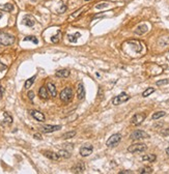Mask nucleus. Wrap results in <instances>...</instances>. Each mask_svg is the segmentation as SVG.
I'll use <instances>...</instances> for the list:
<instances>
[{"label": "nucleus", "mask_w": 169, "mask_h": 174, "mask_svg": "<svg viewBox=\"0 0 169 174\" xmlns=\"http://www.w3.org/2000/svg\"><path fill=\"white\" fill-rule=\"evenodd\" d=\"M15 43V37L0 30V46H12Z\"/></svg>", "instance_id": "obj_1"}, {"label": "nucleus", "mask_w": 169, "mask_h": 174, "mask_svg": "<svg viewBox=\"0 0 169 174\" xmlns=\"http://www.w3.org/2000/svg\"><path fill=\"white\" fill-rule=\"evenodd\" d=\"M73 96H74L73 89L70 88V87H65L59 94L60 100H61L63 103H70V102L73 100Z\"/></svg>", "instance_id": "obj_2"}, {"label": "nucleus", "mask_w": 169, "mask_h": 174, "mask_svg": "<svg viewBox=\"0 0 169 174\" xmlns=\"http://www.w3.org/2000/svg\"><path fill=\"white\" fill-rule=\"evenodd\" d=\"M147 149V146L144 143H135L132 144L128 147V151L131 153H138V152H143Z\"/></svg>", "instance_id": "obj_3"}, {"label": "nucleus", "mask_w": 169, "mask_h": 174, "mask_svg": "<svg viewBox=\"0 0 169 174\" xmlns=\"http://www.w3.org/2000/svg\"><path fill=\"white\" fill-rule=\"evenodd\" d=\"M120 141H121V135L120 134H113L107 140L106 146H108V147H115V146H117L119 144Z\"/></svg>", "instance_id": "obj_4"}, {"label": "nucleus", "mask_w": 169, "mask_h": 174, "mask_svg": "<svg viewBox=\"0 0 169 174\" xmlns=\"http://www.w3.org/2000/svg\"><path fill=\"white\" fill-rule=\"evenodd\" d=\"M130 97L131 96L128 93H126V92H121V93L118 94V95H116L114 99L112 100V104L114 105V106H118V105L122 104V103L128 102L129 100H130Z\"/></svg>", "instance_id": "obj_5"}, {"label": "nucleus", "mask_w": 169, "mask_h": 174, "mask_svg": "<svg viewBox=\"0 0 169 174\" xmlns=\"http://www.w3.org/2000/svg\"><path fill=\"white\" fill-rule=\"evenodd\" d=\"M147 138H149V135L146 132L141 130L133 132L130 136V139H132V140H141V139H147Z\"/></svg>", "instance_id": "obj_6"}, {"label": "nucleus", "mask_w": 169, "mask_h": 174, "mask_svg": "<svg viewBox=\"0 0 169 174\" xmlns=\"http://www.w3.org/2000/svg\"><path fill=\"white\" fill-rule=\"evenodd\" d=\"M145 118H146L145 114H143V113H136V114L132 117L131 123H132L133 125H139L144 121Z\"/></svg>", "instance_id": "obj_7"}, {"label": "nucleus", "mask_w": 169, "mask_h": 174, "mask_svg": "<svg viewBox=\"0 0 169 174\" xmlns=\"http://www.w3.org/2000/svg\"><path fill=\"white\" fill-rule=\"evenodd\" d=\"M29 113H30V115H31L32 117H33L34 119H37V121H45L46 120V117H45V115L43 114L42 112L37 111V110H30L29 111Z\"/></svg>", "instance_id": "obj_8"}, {"label": "nucleus", "mask_w": 169, "mask_h": 174, "mask_svg": "<svg viewBox=\"0 0 169 174\" xmlns=\"http://www.w3.org/2000/svg\"><path fill=\"white\" fill-rule=\"evenodd\" d=\"M61 129L60 125H43L41 127V131L44 133H52L55 132V131H58Z\"/></svg>", "instance_id": "obj_9"}, {"label": "nucleus", "mask_w": 169, "mask_h": 174, "mask_svg": "<svg viewBox=\"0 0 169 174\" xmlns=\"http://www.w3.org/2000/svg\"><path fill=\"white\" fill-rule=\"evenodd\" d=\"M92 150H94V147L91 145L82 146V147L80 148V154L82 156H88L92 153Z\"/></svg>", "instance_id": "obj_10"}, {"label": "nucleus", "mask_w": 169, "mask_h": 174, "mask_svg": "<svg viewBox=\"0 0 169 174\" xmlns=\"http://www.w3.org/2000/svg\"><path fill=\"white\" fill-rule=\"evenodd\" d=\"M127 44L130 45L136 53L141 52V50H142V45H141L140 42H138V41H129V42H127Z\"/></svg>", "instance_id": "obj_11"}, {"label": "nucleus", "mask_w": 169, "mask_h": 174, "mask_svg": "<svg viewBox=\"0 0 169 174\" xmlns=\"http://www.w3.org/2000/svg\"><path fill=\"white\" fill-rule=\"evenodd\" d=\"M148 31V27L145 24H141L138 27H136L135 30H134V33L137 34V35H143Z\"/></svg>", "instance_id": "obj_12"}, {"label": "nucleus", "mask_w": 169, "mask_h": 174, "mask_svg": "<svg viewBox=\"0 0 169 174\" xmlns=\"http://www.w3.org/2000/svg\"><path fill=\"white\" fill-rule=\"evenodd\" d=\"M85 171V165L84 163L80 162V163H77L75 166L72 168V172L73 173H83Z\"/></svg>", "instance_id": "obj_13"}, {"label": "nucleus", "mask_w": 169, "mask_h": 174, "mask_svg": "<svg viewBox=\"0 0 169 174\" xmlns=\"http://www.w3.org/2000/svg\"><path fill=\"white\" fill-rule=\"evenodd\" d=\"M77 97L80 101L84 100V97H85V88H84V85L82 83H79L78 88H77Z\"/></svg>", "instance_id": "obj_14"}, {"label": "nucleus", "mask_w": 169, "mask_h": 174, "mask_svg": "<svg viewBox=\"0 0 169 174\" xmlns=\"http://www.w3.org/2000/svg\"><path fill=\"white\" fill-rule=\"evenodd\" d=\"M39 96L42 100H48L49 99V91H48L47 87L45 86H42L39 90Z\"/></svg>", "instance_id": "obj_15"}, {"label": "nucleus", "mask_w": 169, "mask_h": 174, "mask_svg": "<svg viewBox=\"0 0 169 174\" xmlns=\"http://www.w3.org/2000/svg\"><path fill=\"white\" fill-rule=\"evenodd\" d=\"M22 23L28 27H32L35 24V20L30 16H25L23 18V20H22Z\"/></svg>", "instance_id": "obj_16"}, {"label": "nucleus", "mask_w": 169, "mask_h": 174, "mask_svg": "<svg viewBox=\"0 0 169 174\" xmlns=\"http://www.w3.org/2000/svg\"><path fill=\"white\" fill-rule=\"evenodd\" d=\"M44 156H46V158H50V160H53V161H58V160H60V156H58V153H55L53 152V151H44Z\"/></svg>", "instance_id": "obj_17"}, {"label": "nucleus", "mask_w": 169, "mask_h": 174, "mask_svg": "<svg viewBox=\"0 0 169 174\" xmlns=\"http://www.w3.org/2000/svg\"><path fill=\"white\" fill-rule=\"evenodd\" d=\"M56 77L58 78H68L69 76H70V70H59L56 72Z\"/></svg>", "instance_id": "obj_18"}, {"label": "nucleus", "mask_w": 169, "mask_h": 174, "mask_svg": "<svg viewBox=\"0 0 169 174\" xmlns=\"http://www.w3.org/2000/svg\"><path fill=\"white\" fill-rule=\"evenodd\" d=\"M47 88H48V91H49V93L51 94L53 97H54V96H56V94H57V91H56V87H55L54 84L51 83V82H49V83L47 84Z\"/></svg>", "instance_id": "obj_19"}, {"label": "nucleus", "mask_w": 169, "mask_h": 174, "mask_svg": "<svg viewBox=\"0 0 169 174\" xmlns=\"http://www.w3.org/2000/svg\"><path fill=\"white\" fill-rule=\"evenodd\" d=\"M142 161L144 162H149V163H153V162H155L157 160V156L156 154H153V153H151V154H144V156H142Z\"/></svg>", "instance_id": "obj_20"}, {"label": "nucleus", "mask_w": 169, "mask_h": 174, "mask_svg": "<svg viewBox=\"0 0 169 174\" xmlns=\"http://www.w3.org/2000/svg\"><path fill=\"white\" fill-rule=\"evenodd\" d=\"M14 9V5L12 3H6V4H0V11L6 12V13H11Z\"/></svg>", "instance_id": "obj_21"}, {"label": "nucleus", "mask_w": 169, "mask_h": 174, "mask_svg": "<svg viewBox=\"0 0 169 174\" xmlns=\"http://www.w3.org/2000/svg\"><path fill=\"white\" fill-rule=\"evenodd\" d=\"M81 34L79 32H76L75 34H69L68 35V39L71 43H77L78 41V37H80Z\"/></svg>", "instance_id": "obj_22"}, {"label": "nucleus", "mask_w": 169, "mask_h": 174, "mask_svg": "<svg viewBox=\"0 0 169 174\" xmlns=\"http://www.w3.org/2000/svg\"><path fill=\"white\" fill-rule=\"evenodd\" d=\"M61 34H62V33H61V31H60V30H58L57 33L51 37V42H52L53 44H57V43L60 41V39H61Z\"/></svg>", "instance_id": "obj_23"}, {"label": "nucleus", "mask_w": 169, "mask_h": 174, "mask_svg": "<svg viewBox=\"0 0 169 174\" xmlns=\"http://www.w3.org/2000/svg\"><path fill=\"white\" fill-rule=\"evenodd\" d=\"M35 78H37V76L34 75L33 77H31V78H29L28 80H26V82H25V85H24V87H25L26 89L30 88V87H31V85L33 84V82H34V80H35Z\"/></svg>", "instance_id": "obj_24"}, {"label": "nucleus", "mask_w": 169, "mask_h": 174, "mask_svg": "<svg viewBox=\"0 0 169 174\" xmlns=\"http://www.w3.org/2000/svg\"><path fill=\"white\" fill-rule=\"evenodd\" d=\"M165 115H166V112L165 111H158V112H156V113H153L151 118L156 120V119H159V118H161V117L165 116Z\"/></svg>", "instance_id": "obj_25"}, {"label": "nucleus", "mask_w": 169, "mask_h": 174, "mask_svg": "<svg viewBox=\"0 0 169 174\" xmlns=\"http://www.w3.org/2000/svg\"><path fill=\"white\" fill-rule=\"evenodd\" d=\"M58 156H60V158H69L71 156L70 154V151L65 150V149H62V150H60L59 152H58Z\"/></svg>", "instance_id": "obj_26"}, {"label": "nucleus", "mask_w": 169, "mask_h": 174, "mask_svg": "<svg viewBox=\"0 0 169 174\" xmlns=\"http://www.w3.org/2000/svg\"><path fill=\"white\" fill-rule=\"evenodd\" d=\"M139 173L140 174H149V173H153V168L151 167H143L139 170Z\"/></svg>", "instance_id": "obj_27"}, {"label": "nucleus", "mask_w": 169, "mask_h": 174, "mask_svg": "<svg viewBox=\"0 0 169 174\" xmlns=\"http://www.w3.org/2000/svg\"><path fill=\"white\" fill-rule=\"evenodd\" d=\"M75 135H76V132H75V131H71V132L64 133V134H63V135L61 136V138H62V139H64V140H67V139H70V138H73Z\"/></svg>", "instance_id": "obj_28"}, {"label": "nucleus", "mask_w": 169, "mask_h": 174, "mask_svg": "<svg viewBox=\"0 0 169 174\" xmlns=\"http://www.w3.org/2000/svg\"><path fill=\"white\" fill-rule=\"evenodd\" d=\"M155 92V88H153V87H149V88H146L145 90L142 92V96L143 97H146V96L151 95V93H153Z\"/></svg>", "instance_id": "obj_29"}, {"label": "nucleus", "mask_w": 169, "mask_h": 174, "mask_svg": "<svg viewBox=\"0 0 169 174\" xmlns=\"http://www.w3.org/2000/svg\"><path fill=\"white\" fill-rule=\"evenodd\" d=\"M3 116H4V121H5L7 125H11L12 122H13V117L8 114L7 112H4V113H3Z\"/></svg>", "instance_id": "obj_30"}, {"label": "nucleus", "mask_w": 169, "mask_h": 174, "mask_svg": "<svg viewBox=\"0 0 169 174\" xmlns=\"http://www.w3.org/2000/svg\"><path fill=\"white\" fill-rule=\"evenodd\" d=\"M84 11V8H81V9H79V11H77V12H75V13L72 15V16H70V18H69V20H73V19H75V18H77V17L80 15L82 12Z\"/></svg>", "instance_id": "obj_31"}, {"label": "nucleus", "mask_w": 169, "mask_h": 174, "mask_svg": "<svg viewBox=\"0 0 169 174\" xmlns=\"http://www.w3.org/2000/svg\"><path fill=\"white\" fill-rule=\"evenodd\" d=\"M108 5H109V3H108V2L99 3V4H96V9H102V8L108 7Z\"/></svg>", "instance_id": "obj_32"}, {"label": "nucleus", "mask_w": 169, "mask_h": 174, "mask_svg": "<svg viewBox=\"0 0 169 174\" xmlns=\"http://www.w3.org/2000/svg\"><path fill=\"white\" fill-rule=\"evenodd\" d=\"M169 83V79H164V80H159L156 82V84L158 86H162V85H166V84Z\"/></svg>", "instance_id": "obj_33"}, {"label": "nucleus", "mask_w": 169, "mask_h": 174, "mask_svg": "<svg viewBox=\"0 0 169 174\" xmlns=\"http://www.w3.org/2000/svg\"><path fill=\"white\" fill-rule=\"evenodd\" d=\"M24 41H25V42L31 41V42H33V44H37V43H39V41H37V39L35 37H26L24 39Z\"/></svg>", "instance_id": "obj_34"}, {"label": "nucleus", "mask_w": 169, "mask_h": 174, "mask_svg": "<svg viewBox=\"0 0 169 174\" xmlns=\"http://www.w3.org/2000/svg\"><path fill=\"white\" fill-rule=\"evenodd\" d=\"M6 68H7V66H6L4 63H2L1 61H0V72H2V70H6Z\"/></svg>", "instance_id": "obj_35"}, {"label": "nucleus", "mask_w": 169, "mask_h": 174, "mask_svg": "<svg viewBox=\"0 0 169 174\" xmlns=\"http://www.w3.org/2000/svg\"><path fill=\"white\" fill-rule=\"evenodd\" d=\"M28 97H29V100H30V101H32V100H33L34 93L32 92V91H29V92H28Z\"/></svg>", "instance_id": "obj_36"}, {"label": "nucleus", "mask_w": 169, "mask_h": 174, "mask_svg": "<svg viewBox=\"0 0 169 174\" xmlns=\"http://www.w3.org/2000/svg\"><path fill=\"white\" fill-rule=\"evenodd\" d=\"M105 16V14H100V15H96V16L92 18V20H96V19H99V18H102V17H104Z\"/></svg>", "instance_id": "obj_37"}, {"label": "nucleus", "mask_w": 169, "mask_h": 174, "mask_svg": "<svg viewBox=\"0 0 169 174\" xmlns=\"http://www.w3.org/2000/svg\"><path fill=\"white\" fill-rule=\"evenodd\" d=\"M33 137L35 138V139H37V140H42V139H43L42 135H41V134H34Z\"/></svg>", "instance_id": "obj_38"}, {"label": "nucleus", "mask_w": 169, "mask_h": 174, "mask_svg": "<svg viewBox=\"0 0 169 174\" xmlns=\"http://www.w3.org/2000/svg\"><path fill=\"white\" fill-rule=\"evenodd\" d=\"M65 9H67V6H65V5H62L61 7H60L59 11H58V13H63V12H65Z\"/></svg>", "instance_id": "obj_39"}, {"label": "nucleus", "mask_w": 169, "mask_h": 174, "mask_svg": "<svg viewBox=\"0 0 169 174\" xmlns=\"http://www.w3.org/2000/svg\"><path fill=\"white\" fill-rule=\"evenodd\" d=\"M120 174H131L132 173V171H128V170H126V171H121V172H119Z\"/></svg>", "instance_id": "obj_40"}, {"label": "nucleus", "mask_w": 169, "mask_h": 174, "mask_svg": "<svg viewBox=\"0 0 169 174\" xmlns=\"http://www.w3.org/2000/svg\"><path fill=\"white\" fill-rule=\"evenodd\" d=\"M2 18V14H0V19Z\"/></svg>", "instance_id": "obj_41"}, {"label": "nucleus", "mask_w": 169, "mask_h": 174, "mask_svg": "<svg viewBox=\"0 0 169 174\" xmlns=\"http://www.w3.org/2000/svg\"><path fill=\"white\" fill-rule=\"evenodd\" d=\"M84 1H86V2H87V1H91V0H84Z\"/></svg>", "instance_id": "obj_42"}]
</instances>
